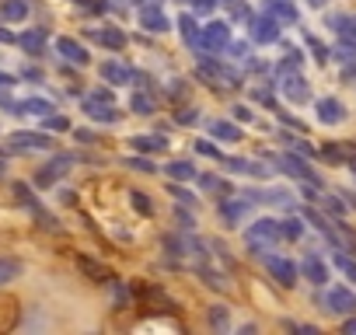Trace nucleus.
<instances>
[{"label":"nucleus","mask_w":356,"mask_h":335,"mask_svg":"<svg viewBox=\"0 0 356 335\" xmlns=\"http://www.w3.org/2000/svg\"><path fill=\"white\" fill-rule=\"evenodd\" d=\"M70 164H74V157H70V154H60V157H53V161L42 168V172L35 175V186H42V189H46V186H53L56 179H63V175L70 172Z\"/></svg>","instance_id":"obj_1"},{"label":"nucleus","mask_w":356,"mask_h":335,"mask_svg":"<svg viewBox=\"0 0 356 335\" xmlns=\"http://www.w3.org/2000/svg\"><path fill=\"white\" fill-rule=\"evenodd\" d=\"M11 147L15 150H49L53 147V140L46 136V133H11Z\"/></svg>","instance_id":"obj_2"},{"label":"nucleus","mask_w":356,"mask_h":335,"mask_svg":"<svg viewBox=\"0 0 356 335\" xmlns=\"http://www.w3.org/2000/svg\"><path fill=\"white\" fill-rule=\"evenodd\" d=\"M328 311H335V314H356V293H349L346 286H332L328 290Z\"/></svg>","instance_id":"obj_3"},{"label":"nucleus","mask_w":356,"mask_h":335,"mask_svg":"<svg viewBox=\"0 0 356 335\" xmlns=\"http://www.w3.org/2000/svg\"><path fill=\"white\" fill-rule=\"evenodd\" d=\"M276 238H283L280 220H259V224L248 227V241H252V245H259V241H276Z\"/></svg>","instance_id":"obj_4"},{"label":"nucleus","mask_w":356,"mask_h":335,"mask_svg":"<svg viewBox=\"0 0 356 335\" xmlns=\"http://www.w3.org/2000/svg\"><path fill=\"white\" fill-rule=\"evenodd\" d=\"M269 272L276 276V283H280V286H293V283H297V265H293V262H286V259H280V255H276V259H269Z\"/></svg>","instance_id":"obj_5"},{"label":"nucleus","mask_w":356,"mask_h":335,"mask_svg":"<svg viewBox=\"0 0 356 335\" xmlns=\"http://www.w3.org/2000/svg\"><path fill=\"white\" fill-rule=\"evenodd\" d=\"M49 112H56L53 108V101H46V98H25V101H18L15 105V115H49Z\"/></svg>","instance_id":"obj_6"},{"label":"nucleus","mask_w":356,"mask_h":335,"mask_svg":"<svg viewBox=\"0 0 356 335\" xmlns=\"http://www.w3.org/2000/svg\"><path fill=\"white\" fill-rule=\"evenodd\" d=\"M140 25L150 28V32H164V28H168V18H164V11H161L157 4H150V8L140 11Z\"/></svg>","instance_id":"obj_7"},{"label":"nucleus","mask_w":356,"mask_h":335,"mask_svg":"<svg viewBox=\"0 0 356 335\" xmlns=\"http://www.w3.org/2000/svg\"><path fill=\"white\" fill-rule=\"evenodd\" d=\"M318 119L321 122H342L346 119V108H342V101H335V98H325V101H318Z\"/></svg>","instance_id":"obj_8"},{"label":"nucleus","mask_w":356,"mask_h":335,"mask_svg":"<svg viewBox=\"0 0 356 335\" xmlns=\"http://www.w3.org/2000/svg\"><path fill=\"white\" fill-rule=\"evenodd\" d=\"M300 272H304L311 283H318V286H321V283H328V269L321 265V259H318V255H307V259L300 262Z\"/></svg>","instance_id":"obj_9"},{"label":"nucleus","mask_w":356,"mask_h":335,"mask_svg":"<svg viewBox=\"0 0 356 335\" xmlns=\"http://www.w3.org/2000/svg\"><path fill=\"white\" fill-rule=\"evenodd\" d=\"M0 18L4 22H25L29 18V0H4V4H0Z\"/></svg>","instance_id":"obj_10"},{"label":"nucleus","mask_w":356,"mask_h":335,"mask_svg":"<svg viewBox=\"0 0 356 335\" xmlns=\"http://www.w3.org/2000/svg\"><path fill=\"white\" fill-rule=\"evenodd\" d=\"M77 269L91 279V283H105L108 279V269L105 265H98L95 259H88V255H77Z\"/></svg>","instance_id":"obj_11"},{"label":"nucleus","mask_w":356,"mask_h":335,"mask_svg":"<svg viewBox=\"0 0 356 335\" xmlns=\"http://www.w3.org/2000/svg\"><path fill=\"white\" fill-rule=\"evenodd\" d=\"M56 49H60L70 63H88V49H84L81 42H74V39H56Z\"/></svg>","instance_id":"obj_12"},{"label":"nucleus","mask_w":356,"mask_h":335,"mask_svg":"<svg viewBox=\"0 0 356 335\" xmlns=\"http://www.w3.org/2000/svg\"><path fill=\"white\" fill-rule=\"evenodd\" d=\"M22 259H11V255H0V286H8L11 279H18L22 276Z\"/></svg>","instance_id":"obj_13"},{"label":"nucleus","mask_w":356,"mask_h":335,"mask_svg":"<svg viewBox=\"0 0 356 335\" xmlns=\"http://www.w3.org/2000/svg\"><path fill=\"white\" fill-rule=\"evenodd\" d=\"M203 39H207V46H213V49H224L227 42H231V32H227V25H207V32H203Z\"/></svg>","instance_id":"obj_14"},{"label":"nucleus","mask_w":356,"mask_h":335,"mask_svg":"<svg viewBox=\"0 0 356 335\" xmlns=\"http://www.w3.org/2000/svg\"><path fill=\"white\" fill-rule=\"evenodd\" d=\"M18 42H22V49H25V53H32V56H42V49H46V32H42V28H35V32H25Z\"/></svg>","instance_id":"obj_15"},{"label":"nucleus","mask_w":356,"mask_h":335,"mask_svg":"<svg viewBox=\"0 0 356 335\" xmlns=\"http://www.w3.org/2000/svg\"><path fill=\"white\" fill-rule=\"evenodd\" d=\"M252 28H255L252 35H255L259 42H273V39H276V22H269V18H259Z\"/></svg>","instance_id":"obj_16"},{"label":"nucleus","mask_w":356,"mask_h":335,"mask_svg":"<svg viewBox=\"0 0 356 335\" xmlns=\"http://www.w3.org/2000/svg\"><path fill=\"white\" fill-rule=\"evenodd\" d=\"M95 39H98V42H105V46H112V49H122V46H126V35H122V32H115V28L95 32Z\"/></svg>","instance_id":"obj_17"},{"label":"nucleus","mask_w":356,"mask_h":335,"mask_svg":"<svg viewBox=\"0 0 356 335\" xmlns=\"http://www.w3.org/2000/svg\"><path fill=\"white\" fill-rule=\"evenodd\" d=\"M210 133H213V136H224V140H238V136H241L238 126H231V122H224V119L210 122Z\"/></svg>","instance_id":"obj_18"},{"label":"nucleus","mask_w":356,"mask_h":335,"mask_svg":"<svg viewBox=\"0 0 356 335\" xmlns=\"http://www.w3.org/2000/svg\"><path fill=\"white\" fill-rule=\"evenodd\" d=\"M168 175H171V179H193L196 168H193L189 161H175V164H168Z\"/></svg>","instance_id":"obj_19"},{"label":"nucleus","mask_w":356,"mask_h":335,"mask_svg":"<svg viewBox=\"0 0 356 335\" xmlns=\"http://www.w3.org/2000/svg\"><path fill=\"white\" fill-rule=\"evenodd\" d=\"M269 15H280V18H286V22L297 18V11L286 4V0H269Z\"/></svg>","instance_id":"obj_20"},{"label":"nucleus","mask_w":356,"mask_h":335,"mask_svg":"<svg viewBox=\"0 0 356 335\" xmlns=\"http://www.w3.org/2000/svg\"><path fill=\"white\" fill-rule=\"evenodd\" d=\"M245 210H248L245 199H241V203H224V217H227V224H238V220L245 217Z\"/></svg>","instance_id":"obj_21"},{"label":"nucleus","mask_w":356,"mask_h":335,"mask_svg":"<svg viewBox=\"0 0 356 335\" xmlns=\"http://www.w3.org/2000/svg\"><path fill=\"white\" fill-rule=\"evenodd\" d=\"M102 77H108L112 84H122V81H126L129 74H126V70H122L119 63H105V67H102Z\"/></svg>","instance_id":"obj_22"},{"label":"nucleus","mask_w":356,"mask_h":335,"mask_svg":"<svg viewBox=\"0 0 356 335\" xmlns=\"http://www.w3.org/2000/svg\"><path fill=\"white\" fill-rule=\"evenodd\" d=\"M133 147L136 150H164L168 143L164 140H150V136H133Z\"/></svg>","instance_id":"obj_23"},{"label":"nucleus","mask_w":356,"mask_h":335,"mask_svg":"<svg viewBox=\"0 0 356 335\" xmlns=\"http://www.w3.org/2000/svg\"><path fill=\"white\" fill-rule=\"evenodd\" d=\"M286 91H290V98H307V84H304V77H293V81H286Z\"/></svg>","instance_id":"obj_24"},{"label":"nucleus","mask_w":356,"mask_h":335,"mask_svg":"<svg viewBox=\"0 0 356 335\" xmlns=\"http://www.w3.org/2000/svg\"><path fill=\"white\" fill-rule=\"evenodd\" d=\"M182 35H186V42H200V32H196V22L186 15L182 18Z\"/></svg>","instance_id":"obj_25"},{"label":"nucleus","mask_w":356,"mask_h":335,"mask_svg":"<svg viewBox=\"0 0 356 335\" xmlns=\"http://www.w3.org/2000/svg\"><path fill=\"white\" fill-rule=\"evenodd\" d=\"M280 227H283V238H290V241H297V238L304 234V227H300L297 220H283Z\"/></svg>","instance_id":"obj_26"},{"label":"nucleus","mask_w":356,"mask_h":335,"mask_svg":"<svg viewBox=\"0 0 356 335\" xmlns=\"http://www.w3.org/2000/svg\"><path fill=\"white\" fill-rule=\"evenodd\" d=\"M46 129H56V133H63V129H70V122H67L63 115H53V112H49V115H46Z\"/></svg>","instance_id":"obj_27"},{"label":"nucleus","mask_w":356,"mask_h":335,"mask_svg":"<svg viewBox=\"0 0 356 335\" xmlns=\"http://www.w3.org/2000/svg\"><path fill=\"white\" fill-rule=\"evenodd\" d=\"M335 265H339L346 276H353V279H356V262H353L349 255H335Z\"/></svg>","instance_id":"obj_28"},{"label":"nucleus","mask_w":356,"mask_h":335,"mask_svg":"<svg viewBox=\"0 0 356 335\" xmlns=\"http://www.w3.org/2000/svg\"><path fill=\"white\" fill-rule=\"evenodd\" d=\"M133 108H136L140 115H150V108H154V105H150V98H147V95H136V98H133Z\"/></svg>","instance_id":"obj_29"},{"label":"nucleus","mask_w":356,"mask_h":335,"mask_svg":"<svg viewBox=\"0 0 356 335\" xmlns=\"http://www.w3.org/2000/svg\"><path fill=\"white\" fill-rule=\"evenodd\" d=\"M210 325H220V328H224V325H227V307H213V311H210Z\"/></svg>","instance_id":"obj_30"},{"label":"nucleus","mask_w":356,"mask_h":335,"mask_svg":"<svg viewBox=\"0 0 356 335\" xmlns=\"http://www.w3.org/2000/svg\"><path fill=\"white\" fill-rule=\"evenodd\" d=\"M126 164H129V168H136V172H154V168H150V161H143V157H136V161L129 157Z\"/></svg>","instance_id":"obj_31"},{"label":"nucleus","mask_w":356,"mask_h":335,"mask_svg":"<svg viewBox=\"0 0 356 335\" xmlns=\"http://www.w3.org/2000/svg\"><path fill=\"white\" fill-rule=\"evenodd\" d=\"M133 203H136V210H140V213H150V203H147V196H143V193H133Z\"/></svg>","instance_id":"obj_32"},{"label":"nucleus","mask_w":356,"mask_h":335,"mask_svg":"<svg viewBox=\"0 0 356 335\" xmlns=\"http://www.w3.org/2000/svg\"><path fill=\"white\" fill-rule=\"evenodd\" d=\"M15 84V77L11 74H4V70H0V88H11Z\"/></svg>","instance_id":"obj_33"},{"label":"nucleus","mask_w":356,"mask_h":335,"mask_svg":"<svg viewBox=\"0 0 356 335\" xmlns=\"http://www.w3.org/2000/svg\"><path fill=\"white\" fill-rule=\"evenodd\" d=\"M0 42H15V35H11L8 28H0Z\"/></svg>","instance_id":"obj_34"},{"label":"nucleus","mask_w":356,"mask_h":335,"mask_svg":"<svg viewBox=\"0 0 356 335\" xmlns=\"http://www.w3.org/2000/svg\"><path fill=\"white\" fill-rule=\"evenodd\" d=\"M342 328H346V332H356V321H346Z\"/></svg>","instance_id":"obj_35"}]
</instances>
